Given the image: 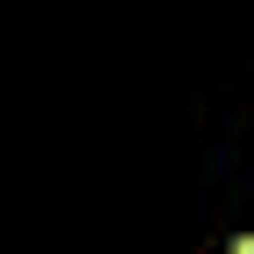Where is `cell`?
Returning a JSON list of instances; mask_svg holds the SVG:
<instances>
[{"instance_id": "obj_1", "label": "cell", "mask_w": 254, "mask_h": 254, "mask_svg": "<svg viewBox=\"0 0 254 254\" xmlns=\"http://www.w3.org/2000/svg\"><path fill=\"white\" fill-rule=\"evenodd\" d=\"M233 254H254V233H247V240H233Z\"/></svg>"}]
</instances>
